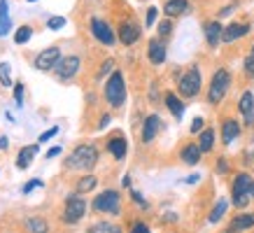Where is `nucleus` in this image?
Returning a JSON list of instances; mask_svg holds the SVG:
<instances>
[{
	"mask_svg": "<svg viewBox=\"0 0 254 233\" xmlns=\"http://www.w3.org/2000/svg\"><path fill=\"white\" fill-rule=\"evenodd\" d=\"M56 154H61V147H52L47 152V159H52V156H56Z\"/></svg>",
	"mask_w": 254,
	"mask_h": 233,
	"instance_id": "obj_44",
	"label": "nucleus"
},
{
	"mask_svg": "<svg viewBox=\"0 0 254 233\" xmlns=\"http://www.w3.org/2000/svg\"><path fill=\"white\" fill-rule=\"evenodd\" d=\"M54 68H56V75H59V79L68 82V79H72L79 72V68H82V61H79V56H63L61 61L54 65Z\"/></svg>",
	"mask_w": 254,
	"mask_h": 233,
	"instance_id": "obj_10",
	"label": "nucleus"
},
{
	"mask_svg": "<svg viewBox=\"0 0 254 233\" xmlns=\"http://www.w3.org/2000/svg\"><path fill=\"white\" fill-rule=\"evenodd\" d=\"M108 124H110V115H103V116H100L98 128H108Z\"/></svg>",
	"mask_w": 254,
	"mask_h": 233,
	"instance_id": "obj_43",
	"label": "nucleus"
},
{
	"mask_svg": "<svg viewBox=\"0 0 254 233\" xmlns=\"http://www.w3.org/2000/svg\"><path fill=\"white\" fill-rule=\"evenodd\" d=\"M147 58H149L152 65H161L166 61V42H163V38L149 40V45H147Z\"/></svg>",
	"mask_w": 254,
	"mask_h": 233,
	"instance_id": "obj_12",
	"label": "nucleus"
},
{
	"mask_svg": "<svg viewBox=\"0 0 254 233\" xmlns=\"http://www.w3.org/2000/svg\"><path fill=\"white\" fill-rule=\"evenodd\" d=\"M0 82L5 86H12V77H9V65L7 63H0Z\"/></svg>",
	"mask_w": 254,
	"mask_h": 233,
	"instance_id": "obj_33",
	"label": "nucleus"
},
{
	"mask_svg": "<svg viewBox=\"0 0 254 233\" xmlns=\"http://www.w3.org/2000/svg\"><path fill=\"white\" fill-rule=\"evenodd\" d=\"M7 0H0V38L7 35V31L12 28V21H9V14H7Z\"/></svg>",
	"mask_w": 254,
	"mask_h": 233,
	"instance_id": "obj_24",
	"label": "nucleus"
},
{
	"mask_svg": "<svg viewBox=\"0 0 254 233\" xmlns=\"http://www.w3.org/2000/svg\"><path fill=\"white\" fill-rule=\"evenodd\" d=\"M131 196H133V201L138 203L140 208H147V203H145V198H142V194H138V191H131Z\"/></svg>",
	"mask_w": 254,
	"mask_h": 233,
	"instance_id": "obj_41",
	"label": "nucleus"
},
{
	"mask_svg": "<svg viewBox=\"0 0 254 233\" xmlns=\"http://www.w3.org/2000/svg\"><path fill=\"white\" fill-rule=\"evenodd\" d=\"M156 16H159V9H156V7H149V9H147V19H145V26H147V28H152V26L156 23Z\"/></svg>",
	"mask_w": 254,
	"mask_h": 233,
	"instance_id": "obj_34",
	"label": "nucleus"
},
{
	"mask_svg": "<svg viewBox=\"0 0 254 233\" xmlns=\"http://www.w3.org/2000/svg\"><path fill=\"white\" fill-rule=\"evenodd\" d=\"M35 186H42V179H31L28 184L23 186V194H31V191L35 189Z\"/></svg>",
	"mask_w": 254,
	"mask_h": 233,
	"instance_id": "obj_38",
	"label": "nucleus"
},
{
	"mask_svg": "<svg viewBox=\"0 0 254 233\" xmlns=\"http://www.w3.org/2000/svg\"><path fill=\"white\" fill-rule=\"evenodd\" d=\"M108 231H110V233H122V229H117V226H110Z\"/></svg>",
	"mask_w": 254,
	"mask_h": 233,
	"instance_id": "obj_48",
	"label": "nucleus"
},
{
	"mask_svg": "<svg viewBox=\"0 0 254 233\" xmlns=\"http://www.w3.org/2000/svg\"><path fill=\"white\" fill-rule=\"evenodd\" d=\"M250 226H254V212L238 215V217L231 222V229H236V231H243V229H250Z\"/></svg>",
	"mask_w": 254,
	"mask_h": 233,
	"instance_id": "obj_25",
	"label": "nucleus"
},
{
	"mask_svg": "<svg viewBox=\"0 0 254 233\" xmlns=\"http://www.w3.org/2000/svg\"><path fill=\"white\" fill-rule=\"evenodd\" d=\"M98 163V149L93 145H79L75 147V152L68 156L65 166L68 168H75V171H93Z\"/></svg>",
	"mask_w": 254,
	"mask_h": 233,
	"instance_id": "obj_1",
	"label": "nucleus"
},
{
	"mask_svg": "<svg viewBox=\"0 0 254 233\" xmlns=\"http://www.w3.org/2000/svg\"><path fill=\"white\" fill-rule=\"evenodd\" d=\"M185 182H187V184H193V182H198V175H191V177H187Z\"/></svg>",
	"mask_w": 254,
	"mask_h": 233,
	"instance_id": "obj_45",
	"label": "nucleus"
},
{
	"mask_svg": "<svg viewBox=\"0 0 254 233\" xmlns=\"http://www.w3.org/2000/svg\"><path fill=\"white\" fill-rule=\"evenodd\" d=\"M250 156L254 159V138H252V145H250Z\"/></svg>",
	"mask_w": 254,
	"mask_h": 233,
	"instance_id": "obj_49",
	"label": "nucleus"
},
{
	"mask_svg": "<svg viewBox=\"0 0 254 233\" xmlns=\"http://www.w3.org/2000/svg\"><path fill=\"white\" fill-rule=\"evenodd\" d=\"M0 149H7V138H0Z\"/></svg>",
	"mask_w": 254,
	"mask_h": 233,
	"instance_id": "obj_47",
	"label": "nucleus"
},
{
	"mask_svg": "<svg viewBox=\"0 0 254 233\" xmlns=\"http://www.w3.org/2000/svg\"><path fill=\"white\" fill-rule=\"evenodd\" d=\"M28 226H31V233H47V222L42 217H31L28 219Z\"/></svg>",
	"mask_w": 254,
	"mask_h": 233,
	"instance_id": "obj_31",
	"label": "nucleus"
},
{
	"mask_svg": "<svg viewBox=\"0 0 254 233\" xmlns=\"http://www.w3.org/2000/svg\"><path fill=\"white\" fill-rule=\"evenodd\" d=\"M126 149H128V145H126V138H124V135H115V138L108 140V152L115 156L117 161H122L124 156H126Z\"/></svg>",
	"mask_w": 254,
	"mask_h": 233,
	"instance_id": "obj_19",
	"label": "nucleus"
},
{
	"mask_svg": "<svg viewBox=\"0 0 254 233\" xmlns=\"http://www.w3.org/2000/svg\"><path fill=\"white\" fill-rule=\"evenodd\" d=\"M140 35H142V28H140V23L131 21V19H126V21L119 23V28H117V40L122 42V45L131 47L135 45L140 40Z\"/></svg>",
	"mask_w": 254,
	"mask_h": 233,
	"instance_id": "obj_8",
	"label": "nucleus"
},
{
	"mask_svg": "<svg viewBox=\"0 0 254 233\" xmlns=\"http://www.w3.org/2000/svg\"><path fill=\"white\" fill-rule=\"evenodd\" d=\"M226 208H229V201H226V198H219V201H217V205L212 208V212H210V217H208V219L212 222V224H217V222H219V219L224 217Z\"/></svg>",
	"mask_w": 254,
	"mask_h": 233,
	"instance_id": "obj_26",
	"label": "nucleus"
},
{
	"mask_svg": "<svg viewBox=\"0 0 254 233\" xmlns=\"http://www.w3.org/2000/svg\"><path fill=\"white\" fill-rule=\"evenodd\" d=\"M96 184H98V179L93 177V175H86V177H82L77 182V194H86V191H91V189H96Z\"/></svg>",
	"mask_w": 254,
	"mask_h": 233,
	"instance_id": "obj_27",
	"label": "nucleus"
},
{
	"mask_svg": "<svg viewBox=\"0 0 254 233\" xmlns=\"http://www.w3.org/2000/svg\"><path fill=\"white\" fill-rule=\"evenodd\" d=\"M124 186H131V175H124V182H122Z\"/></svg>",
	"mask_w": 254,
	"mask_h": 233,
	"instance_id": "obj_46",
	"label": "nucleus"
},
{
	"mask_svg": "<svg viewBox=\"0 0 254 233\" xmlns=\"http://www.w3.org/2000/svg\"><path fill=\"white\" fill-rule=\"evenodd\" d=\"M166 108L170 110V115L175 119H182V115H185V103L180 101L177 93H166Z\"/></svg>",
	"mask_w": 254,
	"mask_h": 233,
	"instance_id": "obj_21",
	"label": "nucleus"
},
{
	"mask_svg": "<svg viewBox=\"0 0 254 233\" xmlns=\"http://www.w3.org/2000/svg\"><path fill=\"white\" fill-rule=\"evenodd\" d=\"M200 156H203V149H200L198 142H189V145H185L182 152H180V159H182V163H187V166L200 163Z\"/></svg>",
	"mask_w": 254,
	"mask_h": 233,
	"instance_id": "obj_16",
	"label": "nucleus"
},
{
	"mask_svg": "<svg viewBox=\"0 0 254 233\" xmlns=\"http://www.w3.org/2000/svg\"><path fill=\"white\" fill-rule=\"evenodd\" d=\"M198 145H200V149H203V154H205V152H212V147H215V131H212V128H203V131H200V138H198Z\"/></svg>",
	"mask_w": 254,
	"mask_h": 233,
	"instance_id": "obj_23",
	"label": "nucleus"
},
{
	"mask_svg": "<svg viewBox=\"0 0 254 233\" xmlns=\"http://www.w3.org/2000/svg\"><path fill=\"white\" fill-rule=\"evenodd\" d=\"M231 89V72L226 68H217L208 86V101L210 105H219L224 101V96Z\"/></svg>",
	"mask_w": 254,
	"mask_h": 233,
	"instance_id": "obj_2",
	"label": "nucleus"
},
{
	"mask_svg": "<svg viewBox=\"0 0 254 233\" xmlns=\"http://www.w3.org/2000/svg\"><path fill=\"white\" fill-rule=\"evenodd\" d=\"M47 26H49L52 31H59V28H63V26H65V19H63V16H52V19L47 21Z\"/></svg>",
	"mask_w": 254,
	"mask_h": 233,
	"instance_id": "obj_35",
	"label": "nucleus"
},
{
	"mask_svg": "<svg viewBox=\"0 0 254 233\" xmlns=\"http://www.w3.org/2000/svg\"><path fill=\"white\" fill-rule=\"evenodd\" d=\"M252 189H254V179L250 177L247 173H238L236 179H233V186H231L233 205H236V208H245L247 203L254 198Z\"/></svg>",
	"mask_w": 254,
	"mask_h": 233,
	"instance_id": "obj_5",
	"label": "nucleus"
},
{
	"mask_svg": "<svg viewBox=\"0 0 254 233\" xmlns=\"http://www.w3.org/2000/svg\"><path fill=\"white\" fill-rule=\"evenodd\" d=\"M61 61V49L59 47H49L45 52H40L35 58V68L38 70H52L56 63Z\"/></svg>",
	"mask_w": 254,
	"mask_h": 233,
	"instance_id": "obj_11",
	"label": "nucleus"
},
{
	"mask_svg": "<svg viewBox=\"0 0 254 233\" xmlns=\"http://www.w3.org/2000/svg\"><path fill=\"white\" fill-rule=\"evenodd\" d=\"M203 124H205V121H203V116H196V119L191 121V128H189V131H191V133H200V131H203Z\"/></svg>",
	"mask_w": 254,
	"mask_h": 233,
	"instance_id": "obj_37",
	"label": "nucleus"
},
{
	"mask_svg": "<svg viewBox=\"0 0 254 233\" xmlns=\"http://www.w3.org/2000/svg\"><path fill=\"white\" fill-rule=\"evenodd\" d=\"M159 128H161V119H159V115H149L145 119V124H142V142L149 145V142L156 138Z\"/></svg>",
	"mask_w": 254,
	"mask_h": 233,
	"instance_id": "obj_15",
	"label": "nucleus"
},
{
	"mask_svg": "<svg viewBox=\"0 0 254 233\" xmlns=\"http://www.w3.org/2000/svg\"><path fill=\"white\" fill-rule=\"evenodd\" d=\"M91 35L98 40L100 45H105V47H112L117 42V33L112 31L103 19H96V16L91 19Z\"/></svg>",
	"mask_w": 254,
	"mask_h": 233,
	"instance_id": "obj_9",
	"label": "nucleus"
},
{
	"mask_svg": "<svg viewBox=\"0 0 254 233\" xmlns=\"http://www.w3.org/2000/svg\"><path fill=\"white\" fill-rule=\"evenodd\" d=\"M28 2H35V0H28Z\"/></svg>",
	"mask_w": 254,
	"mask_h": 233,
	"instance_id": "obj_51",
	"label": "nucleus"
},
{
	"mask_svg": "<svg viewBox=\"0 0 254 233\" xmlns=\"http://www.w3.org/2000/svg\"><path fill=\"white\" fill-rule=\"evenodd\" d=\"M238 135H240V124L236 119H226L222 124V142L224 145H231Z\"/></svg>",
	"mask_w": 254,
	"mask_h": 233,
	"instance_id": "obj_20",
	"label": "nucleus"
},
{
	"mask_svg": "<svg viewBox=\"0 0 254 233\" xmlns=\"http://www.w3.org/2000/svg\"><path fill=\"white\" fill-rule=\"evenodd\" d=\"M115 72V61L112 58H108V61L100 65V70H98V79H103V77H110Z\"/></svg>",
	"mask_w": 254,
	"mask_h": 233,
	"instance_id": "obj_32",
	"label": "nucleus"
},
{
	"mask_svg": "<svg viewBox=\"0 0 254 233\" xmlns=\"http://www.w3.org/2000/svg\"><path fill=\"white\" fill-rule=\"evenodd\" d=\"M56 133H59V126H54V128H49L47 133H42V135H40V145H45L47 140H52V138L56 135Z\"/></svg>",
	"mask_w": 254,
	"mask_h": 233,
	"instance_id": "obj_36",
	"label": "nucleus"
},
{
	"mask_svg": "<svg viewBox=\"0 0 254 233\" xmlns=\"http://www.w3.org/2000/svg\"><path fill=\"white\" fill-rule=\"evenodd\" d=\"M38 149H40V142L38 145H31V147H23L21 152H19V156H16V166H19V168H28V166H31L33 163V156L38 154Z\"/></svg>",
	"mask_w": 254,
	"mask_h": 233,
	"instance_id": "obj_22",
	"label": "nucleus"
},
{
	"mask_svg": "<svg viewBox=\"0 0 254 233\" xmlns=\"http://www.w3.org/2000/svg\"><path fill=\"white\" fill-rule=\"evenodd\" d=\"M243 70H245V75L250 79H254V45L250 47V52H247L245 61H243Z\"/></svg>",
	"mask_w": 254,
	"mask_h": 233,
	"instance_id": "obj_28",
	"label": "nucleus"
},
{
	"mask_svg": "<svg viewBox=\"0 0 254 233\" xmlns=\"http://www.w3.org/2000/svg\"><path fill=\"white\" fill-rule=\"evenodd\" d=\"M86 212V201L82 198V194H72L65 198V210H63V222L65 224H75L84 217Z\"/></svg>",
	"mask_w": 254,
	"mask_h": 233,
	"instance_id": "obj_6",
	"label": "nucleus"
},
{
	"mask_svg": "<svg viewBox=\"0 0 254 233\" xmlns=\"http://www.w3.org/2000/svg\"><path fill=\"white\" fill-rule=\"evenodd\" d=\"M217 171H219V173L229 171V163H226V159H219V161H217Z\"/></svg>",
	"mask_w": 254,
	"mask_h": 233,
	"instance_id": "obj_42",
	"label": "nucleus"
},
{
	"mask_svg": "<svg viewBox=\"0 0 254 233\" xmlns=\"http://www.w3.org/2000/svg\"><path fill=\"white\" fill-rule=\"evenodd\" d=\"M131 233H152V231H149V226H147V224L138 222V224H135V226L131 229Z\"/></svg>",
	"mask_w": 254,
	"mask_h": 233,
	"instance_id": "obj_40",
	"label": "nucleus"
},
{
	"mask_svg": "<svg viewBox=\"0 0 254 233\" xmlns=\"http://www.w3.org/2000/svg\"><path fill=\"white\" fill-rule=\"evenodd\" d=\"M14 101L19 103V105L23 103V84H16L14 86Z\"/></svg>",
	"mask_w": 254,
	"mask_h": 233,
	"instance_id": "obj_39",
	"label": "nucleus"
},
{
	"mask_svg": "<svg viewBox=\"0 0 254 233\" xmlns=\"http://www.w3.org/2000/svg\"><path fill=\"white\" fill-rule=\"evenodd\" d=\"M156 31H159V38L166 40L170 33H173V19H168V16H166L163 21H159V23H156Z\"/></svg>",
	"mask_w": 254,
	"mask_h": 233,
	"instance_id": "obj_30",
	"label": "nucleus"
},
{
	"mask_svg": "<svg viewBox=\"0 0 254 233\" xmlns=\"http://www.w3.org/2000/svg\"><path fill=\"white\" fill-rule=\"evenodd\" d=\"M247 33H250V26L247 23H238V21H231L226 28H224L222 33V42H226V45H231V42H236V40L245 38Z\"/></svg>",
	"mask_w": 254,
	"mask_h": 233,
	"instance_id": "obj_13",
	"label": "nucleus"
},
{
	"mask_svg": "<svg viewBox=\"0 0 254 233\" xmlns=\"http://www.w3.org/2000/svg\"><path fill=\"white\" fill-rule=\"evenodd\" d=\"M105 101L110 108H122L126 101V82H124V75L119 70H115L105 82Z\"/></svg>",
	"mask_w": 254,
	"mask_h": 233,
	"instance_id": "obj_3",
	"label": "nucleus"
},
{
	"mask_svg": "<svg viewBox=\"0 0 254 233\" xmlns=\"http://www.w3.org/2000/svg\"><path fill=\"white\" fill-rule=\"evenodd\" d=\"M238 112L245 116V124L252 126L254 124V93L252 91H245L240 96L238 101Z\"/></svg>",
	"mask_w": 254,
	"mask_h": 233,
	"instance_id": "obj_14",
	"label": "nucleus"
},
{
	"mask_svg": "<svg viewBox=\"0 0 254 233\" xmlns=\"http://www.w3.org/2000/svg\"><path fill=\"white\" fill-rule=\"evenodd\" d=\"M189 9V0H166L163 2V14L168 19H175V16H182Z\"/></svg>",
	"mask_w": 254,
	"mask_h": 233,
	"instance_id": "obj_17",
	"label": "nucleus"
},
{
	"mask_svg": "<svg viewBox=\"0 0 254 233\" xmlns=\"http://www.w3.org/2000/svg\"><path fill=\"white\" fill-rule=\"evenodd\" d=\"M205 42H208L210 47H217L219 42H222V33H224V26L219 21H208L205 23Z\"/></svg>",
	"mask_w": 254,
	"mask_h": 233,
	"instance_id": "obj_18",
	"label": "nucleus"
},
{
	"mask_svg": "<svg viewBox=\"0 0 254 233\" xmlns=\"http://www.w3.org/2000/svg\"><path fill=\"white\" fill-rule=\"evenodd\" d=\"M119 201H122L119 191L108 189V191H103V194L96 196L93 210H96V212H110V215H117V212H119Z\"/></svg>",
	"mask_w": 254,
	"mask_h": 233,
	"instance_id": "obj_7",
	"label": "nucleus"
},
{
	"mask_svg": "<svg viewBox=\"0 0 254 233\" xmlns=\"http://www.w3.org/2000/svg\"><path fill=\"white\" fill-rule=\"evenodd\" d=\"M31 35H33L31 26H21V28L14 33V42H16V45H26V42L31 40Z\"/></svg>",
	"mask_w": 254,
	"mask_h": 233,
	"instance_id": "obj_29",
	"label": "nucleus"
},
{
	"mask_svg": "<svg viewBox=\"0 0 254 233\" xmlns=\"http://www.w3.org/2000/svg\"><path fill=\"white\" fill-rule=\"evenodd\" d=\"M203 89V77H200V68L198 65H191L189 70H185V75L177 82V93L182 98H196Z\"/></svg>",
	"mask_w": 254,
	"mask_h": 233,
	"instance_id": "obj_4",
	"label": "nucleus"
},
{
	"mask_svg": "<svg viewBox=\"0 0 254 233\" xmlns=\"http://www.w3.org/2000/svg\"><path fill=\"white\" fill-rule=\"evenodd\" d=\"M224 233H238V231H236V229H229V231H224Z\"/></svg>",
	"mask_w": 254,
	"mask_h": 233,
	"instance_id": "obj_50",
	"label": "nucleus"
}]
</instances>
